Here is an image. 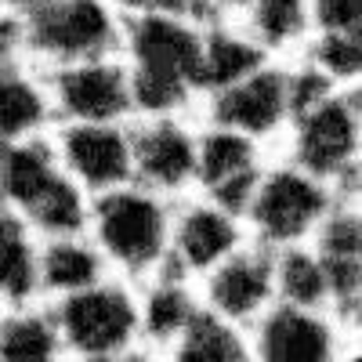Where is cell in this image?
Instances as JSON below:
<instances>
[{
    "instance_id": "5bb4252c",
    "label": "cell",
    "mask_w": 362,
    "mask_h": 362,
    "mask_svg": "<svg viewBox=\"0 0 362 362\" xmlns=\"http://www.w3.org/2000/svg\"><path fill=\"white\" fill-rule=\"evenodd\" d=\"M272 156V148L257 145L254 138L239 134L221 124L199 119L196 134V189L199 196L221 203L225 210H235L243 218V206L254 192V181Z\"/></svg>"
},
{
    "instance_id": "9c48e42d",
    "label": "cell",
    "mask_w": 362,
    "mask_h": 362,
    "mask_svg": "<svg viewBox=\"0 0 362 362\" xmlns=\"http://www.w3.org/2000/svg\"><path fill=\"white\" fill-rule=\"evenodd\" d=\"M358 341V329L344 326L334 312L272 305L247 329L250 362H341Z\"/></svg>"
},
{
    "instance_id": "9a60e30c",
    "label": "cell",
    "mask_w": 362,
    "mask_h": 362,
    "mask_svg": "<svg viewBox=\"0 0 362 362\" xmlns=\"http://www.w3.org/2000/svg\"><path fill=\"white\" fill-rule=\"evenodd\" d=\"M312 247L326 264L329 290H334V315L358 329L362 319V203L341 199L326 214Z\"/></svg>"
},
{
    "instance_id": "ba28073f",
    "label": "cell",
    "mask_w": 362,
    "mask_h": 362,
    "mask_svg": "<svg viewBox=\"0 0 362 362\" xmlns=\"http://www.w3.org/2000/svg\"><path fill=\"white\" fill-rule=\"evenodd\" d=\"M196 116L206 124H221L239 134L254 138L257 145L279 148V138L290 124V80H286V62L268 58L254 73L235 80L214 95L199 98Z\"/></svg>"
},
{
    "instance_id": "e0dca14e",
    "label": "cell",
    "mask_w": 362,
    "mask_h": 362,
    "mask_svg": "<svg viewBox=\"0 0 362 362\" xmlns=\"http://www.w3.org/2000/svg\"><path fill=\"white\" fill-rule=\"evenodd\" d=\"M138 286V329H141V344L163 351L181 329H185L199 312V290L192 279L177 276L170 268H160L156 276H148Z\"/></svg>"
},
{
    "instance_id": "cb8c5ba5",
    "label": "cell",
    "mask_w": 362,
    "mask_h": 362,
    "mask_svg": "<svg viewBox=\"0 0 362 362\" xmlns=\"http://www.w3.org/2000/svg\"><path fill=\"white\" fill-rule=\"evenodd\" d=\"M0 362H69L47 305L0 308Z\"/></svg>"
},
{
    "instance_id": "603a6c76",
    "label": "cell",
    "mask_w": 362,
    "mask_h": 362,
    "mask_svg": "<svg viewBox=\"0 0 362 362\" xmlns=\"http://www.w3.org/2000/svg\"><path fill=\"white\" fill-rule=\"evenodd\" d=\"M272 272H276V300L279 305L334 312V290H329L326 264L312 243L272 250Z\"/></svg>"
},
{
    "instance_id": "f546056e",
    "label": "cell",
    "mask_w": 362,
    "mask_h": 362,
    "mask_svg": "<svg viewBox=\"0 0 362 362\" xmlns=\"http://www.w3.org/2000/svg\"><path fill=\"white\" fill-rule=\"evenodd\" d=\"M95 362H160V355H156L153 348L138 344V348H131V351H119V355H109V358H95Z\"/></svg>"
},
{
    "instance_id": "4dcf8cb0",
    "label": "cell",
    "mask_w": 362,
    "mask_h": 362,
    "mask_svg": "<svg viewBox=\"0 0 362 362\" xmlns=\"http://www.w3.org/2000/svg\"><path fill=\"white\" fill-rule=\"evenodd\" d=\"M44 4H47V0H0V11H11V15L25 18V15H33Z\"/></svg>"
},
{
    "instance_id": "44dd1931",
    "label": "cell",
    "mask_w": 362,
    "mask_h": 362,
    "mask_svg": "<svg viewBox=\"0 0 362 362\" xmlns=\"http://www.w3.org/2000/svg\"><path fill=\"white\" fill-rule=\"evenodd\" d=\"M51 124L44 73L33 62L0 66V145L47 134Z\"/></svg>"
},
{
    "instance_id": "5b68a950",
    "label": "cell",
    "mask_w": 362,
    "mask_h": 362,
    "mask_svg": "<svg viewBox=\"0 0 362 362\" xmlns=\"http://www.w3.org/2000/svg\"><path fill=\"white\" fill-rule=\"evenodd\" d=\"M69 362H95L141 344L138 329V286L131 279L105 276L95 286L47 300Z\"/></svg>"
},
{
    "instance_id": "484cf974",
    "label": "cell",
    "mask_w": 362,
    "mask_h": 362,
    "mask_svg": "<svg viewBox=\"0 0 362 362\" xmlns=\"http://www.w3.org/2000/svg\"><path fill=\"white\" fill-rule=\"evenodd\" d=\"M297 58L337 87H362V29H312Z\"/></svg>"
},
{
    "instance_id": "4fadbf2b",
    "label": "cell",
    "mask_w": 362,
    "mask_h": 362,
    "mask_svg": "<svg viewBox=\"0 0 362 362\" xmlns=\"http://www.w3.org/2000/svg\"><path fill=\"white\" fill-rule=\"evenodd\" d=\"M199 305L214 319L247 329L276 305V272H272V250L247 243L214 264L203 279H196Z\"/></svg>"
},
{
    "instance_id": "d6986e66",
    "label": "cell",
    "mask_w": 362,
    "mask_h": 362,
    "mask_svg": "<svg viewBox=\"0 0 362 362\" xmlns=\"http://www.w3.org/2000/svg\"><path fill=\"white\" fill-rule=\"evenodd\" d=\"M235 22L276 62H293L315 29L312 0H247Z\"/></svg>"
},
{
    "instance_id": "2e32d148",
    "label": "cell",
    "mask_w": 362,
    "mask_h": 362,
    "mask_svg": "<svg viewBox=\"0 0 362 362\" xmlns=\"http://www.w3.org/2000/svg\"><path fill=\"white\" fill-rule=\"evenodd\" d=\"M62 181L66 174L54 160L47 134L0 145V206L29 218Z\"/></svg>"
},
{
    "instance_id": "7c38bea8",
    "label": "cell",
    "mask_w": 362,
    "mask_h": 362,
    "mask_svg": "<svg viewBox=\"0 0 362 362\" xmlns=\"http://www.w3.org/2000/svg\"><path fill=\"white\" fill-rule=\"evenodd\" d=\"M62 174L87 196L131 181V119L124 124H51L47 131Z\"/></svg>"
},
{
    "instance_id": "7a4b0ae2",
    "label": "cell",
    "mask_w": 362,
    "mask_h": 362,
    "mask_svg": "<svg viewBox=\"0 0 362 362\" xmlns=\"http://www.w3.org/2000/svg\"><path fill=\"white\" fill-rule=\"evenodd\" d=\"M170 214L174 199L127 181L112 192L90 196V214L83 232L105 257L112 276L141 283L167 264Z\"/></svg>"
},
{
    "instance_id": "8992f818",
    "label": "cell",
    "mask_w": 362,
    "mask_h": 362,
    "mask_svg": "<svg viewBox=\"0 0 362 362\" xmlns=\"http://www.w3.org/2000/svg\"><path fill=\"white\" fill-rule=\"evenodd\" d=\"M25 58L37 69L119 51L124 11L116 0H47L25 15Z\"/></svg>"
},
{
    "instance_id": "f1b7e54d",
    "label": "cell",
    "mask_w": 362,
    "mask_h": 362,
    "mask_svg": "<svg viewBox=\"0 0 362 362\" xmlns=\"http://www.w3.org/2000/svg\"><path fill=\"white\" fill-rule=\"evenodd\" d=\"M243 4H247V0H199L206 22L210 18H235L239 11H243Z\"/></svg>"
},
{
    "instance_id": "277c9868",
    "label": "cell",
    "mask_w": 362,
    "mask_h": 362,
    "mask_svg": "<svg viewBox=\"0 0 362 362\" xmlns=\"http://www.w3.org/2000/svg\"><path fill=\"white\" fill-rule=\"evenodd\" d=\"M341 203L329 181L312 170L297 167L293 160L272 153L254 181V192L243 206V225L250 243L264 250H283L312 243V235L326 221V214Z\"/></svg>"
},
{
    "instance_id": "3957f363",
    "label": "cell",
    "mask_w": 362,
    "mask_h": 362,
    "mask_svg": "<svg viewBox=\"0 0 362 362\" xmlns=\"http://www.w3.org/2000/svg\"><path fill=\"white\" fill-rule=\"evenodd\" d=\"M276 153L329 181L341 199L362 203V87H337L290 116Z\"/></svg>"
},
{
    "instance_id": "6da1fadb",
    "label": "cell",
    "mask_w": 362,
    "mask_h": 362,
    "mask_svg": "<svg viewBox=\"0 0 362 362\" xmlns=\"http://www.w3.org/2000/svg\"><path fill=\"white\" fill-rule=\"evenodd\" d=\"M199 47H203L199 18L167 15V11L124 15L119 58L127 62L131 76V112L134 116L196 112Z\"/></svg>"
},
{
    "instance_id": "4316f807",
    "label": "cell",
    "mask_w": 362,
    "mask_h": 362,
    "mask_svg": "<svg viewBox=\"0 0 362 362\" xmlns=\"http://www.w3.org/2000/svg\"><path fill=\"white\" fill-rule=\"evenodd\" d=\"M315 29H362V0H312Z\"/></svg>"
},
{
    "instance_id": "d4e9b609",
    "label": "cell",
    "mask_w": 362,
    "mask_h": 362,
    "mask_svg": "<svg viewBox=\"0 0 362 362\" xmlns=\"http://www.w3.org/2000/svg\"><path fill=\"white\" fill-rule=\"evenodd\" d=\"M156 355H160V362H250L247 358V334L214 319L210 312H199Z\"/></svg>"
},
{
    "instance_id": "8fae6325",
    "label": "cell",
    "mask_w": 362,
    "mask_h": 362,
    "mask_svg": "<svg viewBox=\"0 0 362 362\" xmlns=\"http://www.w3.org/2000/svg\"><path fill=\"white\" fill-rule=\"evenodd\" d=\"M247 225L235 210H225L221 203L206 199L199 192H189L174 199L170 214V247L167 264L170 272L185 279H203L214 264H221L228 254H235L247 243Z\"/></svg>"
},
{
    "instance_id": "83f0119b",
    "label": "cell",
    "mask_w": 362,
    "mask_h": 362,
    "mask_svg": "<svg viewBox=\"0 0 362 362\" xmlns=\"http://www.w3.org/2000/svg\"><path fill=\"white\" fill-rule=\"evenodd\" d=\"M29 62L25 58V22L11 11H0V66Z\"/></svg>"
},
{
    "instance_id": "ac0fdd59",
    "label": "cell",
    "mask_w": 362,
    "mask_h": 362,
    "mask_svg": "<svg viewBox=\"0 0 362 362\" xmlns=\"http://www.w3.org/2000/svg\"><path fill=\"white\" fill-rule=\"evenodd\" d=\"M40 300V235L22 214L0 206V308Z\"/></svg>"
},
{
    "instance_id": "30bf717a",
    "label": "cell",
    "mask_w": 362,
    "mask_h": 362,
    "mask_svg": "<svg viewBox=\"0 0 362 362\" xmlns=\"http://www.w3.org/2000/svg\"><path fill=\"white\" fill-rule=\"evenodd\" d=\"M196 112L134 116L131 119V181L167 199L196 189Z\"/></svg>"
},
{
    "instance_id": "7402d4cb",
    "label": "cell",
    "mask_w": 362,
    "mask_h": 362,
    "mask_svg": "<svg viewBox=\"0 0 362 362\" xmlns=\"http://www.w3.org/2000/svg\"><path fill=\"white\" fill-rule=\"evenodd\" d=\"M268 54L243 33L235 18H210L203 22V47H199V98L243 80L254 73Z\"/></svg>"
},
{
    "instance_id": "ffe728a7",
    "label": "cell",
    "mask_w": 362,
    "mask_h": 362,
    "mask_svg": "<svg viewBox=\"0 0 362 362\" xmlns=\"http://www.w3.org/2000/svg\"><path fill=\"white\" fill-rule=\"evenodd\" d=\"M112 276L87 232L40 239V300H58Z\"/></svg>"
},
{
    "instance_id": "52a82bcc",
    "label": "cell",
    "mask_w": 362,
    "mask_h": 362,
    "mask_svg": "<svg viewBox=\"0 0 362 362\" xmlns=\"http://www.w3.org/2000/svg\"><path fill=\"white\" fill-rule=\"evenodd\" d=\"M54 124H124L131 119V76L116 54L40 69Z\"/></svg>"
}]
</instances>
